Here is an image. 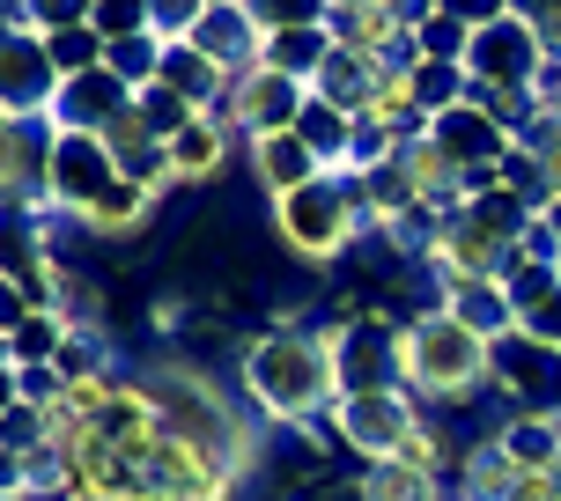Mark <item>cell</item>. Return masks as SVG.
Masks as SVG:
<instances>
[{
	"label": "cell",
	"instance_id": "d4e9b609",
	"mask_svg": "<svg viewBox=\"0 0 561 501\" xmlns=\"http://www.w3.org/2000/svg\"><path fill=\"white\" fill-rule=\"evenodd\" d=\"M207 8H215V0H148V30H156L163 45H185Z\"/></svg>",
	"mask_w": 561,
	"mask_h": 501
},
{
	"label": "cell",
	"instance_id": "8992f818",
	"mask_svg": "<svg viewBox=\"0 0 561 501\" xmlns=\"http://www.w3.org/2000/svg\"><path fill=\"white\" fill-rule=\"evenodd\" d=\"M112 185H118V163L104 148V133H53V155H45V207L53 214L82 222Z\"/></svg>",
	"mask_w": 561,
	"mask_h": 501
},
{
	"label": "cell",
	"instance_id": "7402d4cb",
	"mask_svg": "<svg viewBox=\"0 0 561 501\" xmlns=\"http://www.w3.org/2000/svg\"><path fill=\"white\" fill-rule=\"evenodd\" d=\"M252 8V23L266 30V37H280V30H325L333 23V0H244Z\"/></svg>",
	"mask_w": 561,
	"mask_h": 501
},
{
	"label": "cell",
	"instance_id": "52a82bcc",
	"mask_svg": "<svg viewBox=\"0 0 561 501\" xmlns=\"http://www.w3.org/2000/svg\"><path fill=\"white\" fill-rule=\"evenodd\" d=\"M539 67H547V37L525 15H503V23L473 30V45H466V74L488 89H510V96H533Z\"/></svg>",
	"mask_w": 561,
	"mask_h": 501
},
{
	"label": "cell",
	"instance_id": "4dcf8cb0",
	"mask_svg": "<svg viewBox=\"0 0 561 501\" xmlns=\"http://www.w3.org/2000/svg\"><path fill=\"white\" fill-rule=\"evenodd\" d=\"M539 229H547V236H554V244H561V193L547 199V207H539Z\"/></svg>",
	"mask_w": 561,
	"mask_h": 501
},
{
	"label": "cell",
	"instance_id": "9c48e42d",
	"mask_svg": "<svg viewBox=\"0 0 561 501\" xmlns=\"http://www.w3.org/2000/svg\"><path fill=\"white\" fill-rule=\"evenodd\" d=\"M53 96H59V67L45 53V37L8 23L0 30V112L8 118H53Z\"/></svg>",
	"mask_w": 561,
	"mask_h": 501
},
{
	"label": "cell",
	"instance_id": "4316f807",
	"mask_svg": "<svg viewBox=\"0 0 561 501\" xmlns=\"http://www.w3.org/2000/svg\"><path fill=\"white\" fill-rule=\"evenodd\" d=\"M421 59H450V67H466V45H473V30L450 23V15H436V23H421Z\"/></svg>",
	"mask_w": 561,
	"mask_h": 501
},
{
	"label": "cell",
	"instance_id": "7a4b0ae2",
	"mask_svg": "<svg viewBox=\"0 0 561 501\" xmlns=\"http://www.w3.org/2000/svg\"><path fill=\"white\" fill-rule=\"evenodd\" d=\"M407 391L421 406H450L488 391V339L466 333L444 303H428L421 317H407Z\"/></svg>",
	"mask_w": 561,
	"mask_h": 501
},
{
	"label": "cell",
	"instance_id": "e0dca14e",
	"mask_svg": "<svg viewBox=\"0 0 561 501\" xmlns=\"http://www.w3.org/2000/svg\"><path fill=\"white\" fill-rule=\"evenodd\" d=\"M296 133H304V148H310L325 170H347V155H355V133H363V126H355L347 112H333L325 96H310L304 118H296Z\"/></svg>",
	"mask_w": 561,
	"mask_h": 501
},
{
	"label": "cell",
	"instance_id": "7c38bea8",
	"mask_svg": "<svg viewBox=\"0 0 561 501\" xmlns=\"http://www.w3.org/2000/svg\"><path fill=\"white\" fill-rule=\"evenodd\" d=\"M428 140L450 155V170H458V177H466V170H503V155L517 148V140H510V126H503V118H488L480 104H458V112L428 118Z\"/></svg>",
	"mask_w": 561,
	"mask_h": 501
},
{
	"label": "cell",
	"instance_id": "6da1fadb",
	"mask_svg": "<svg viewBox=\"0 0 561 501\" xmlns=\"http://www.w3.org/2000/svg\"><path fill=\"white\" fill-rule=\"evenodd\" d=\"M237 376H244L252 406L274 428H318L340 398L333 347H325V333H310V325H266L259 339H244Z\"/></svg>",
	"mask_w": 561,
	"mask_h": 501
},
{
	"label": "cell",
	"instance_id": "d6a6232c",
	"mask_svg": "<svg viewBox=\"0 0 561 501\" xmlns=\"http://www.w3.org/2000/svg\"><path fill=\"white\" fill-rule=\"evenodd\" d=\"M0 501H15V494H0Z\"/></svg>",
	"mask_w": 561,
	"mask_h": 501
},
{
	"label": "cell",
	"instance_id": "277c9868",
	"mask_svg": "<svg viewBox=\"0 0 561 501\" xmlns=\"http://www.w3.org/2000/svg\"><path fill=\"white\" fill-rule=\"evenodd\" d=\"M488 391H503L510 413L561 420V347L510 325L503 339H488Z\"/></svg>",
	"mask_w": 561,
	"mask_h": 501
},
{
	"label": "cell",
	"instance_id": "f1b7e54d",
	"mask_svg": "<svg viewBox=\"0 0 561 501\" xmlns=\"http://www.w3.org/2000/svg\"><path fill=\"white\" fill-rule=\"evenodd\" d=\"M23 317H37V310H30V295H23V288H15V280L0 273V339L15 333V325H23Z\"/></svg>",
	"mask_w": 561,
	"mask_h": 501
},
{
	"label": "cell",
	"instance_id": "5b68a950",
	"mask_svg": "<svg viewBox=\"0 0 561 501\" xmlns=\"http://www.w3.org/2000/svg\"><path fill=\"white\" fill-rule=\"evenodd\" d=\"M421 413H428V406H421L414 391H340L325 428H333V443L355 450L363 465H385V457L407 450V435L421 428Z\"/></svg>",
	"mask_w": 561,
	"mask_h": 501
},
{
	"label": "cell",
	"instance_id": "44dd1931",
	"mask_svg": "<svg viewBox=\"0 0 561 501\" xmlns=\"http://www.w3.org/2000/svg\"><path fill=\"white\" fill-rule=\"evenodd\" d=\"M134 112H140V126H148L156 140L185 133V126L199 118V112H193V104H185V96H178L170 82H148V89H134Z\"/></svg>",
	"mask_w": 561,
	"mask_h": 501
},
{
	"label": "cell",
	"instance_id": "ffe728a7",
	"mask_svg": "<svg viewBox=\"0 0 561 501\" xmlns=\"http://www.w3.org/2000/svg\"><path fill=\"white\" fill-rule=\"evenodd\" d=\"M104 67H112L126 89H148L156 74H163V37H156V30H140V37H118V45H104Z\"/></svg>",
	"mask_w": 561,
	"mask_h": 501
},
{
	"label": "cell",
	"instance_id": "9a60e30c",
	"mask_svg": "<svg viewBox=\"0 0 561 501\" xmlns=\"http://www.w3.org/2000/svg\"><path fill=\"white\" fill-rule=\"evenodd\" d=\"M156 199H163V193H148V185H134V177H118L112 193L82 214V229H89V236H104V244H112V236H118V244H134L140 229H156Z\"/></svg>",
	"mask_w": 561,
	"mask_h": 501
},
{
	"label": "cell",
	"instance_id": "f546056e",
	"mask_svg": "<svg viewBox=\"0 0 561 501\" xmlns=\"http://www.w3.org/2000/svg\"><path fill=\"white\" fill-rule=\"evenodd\" d=\"M539 37H547V53L561 59V0H554V8H547V15H539Z\"/></svg>",
	"mask_w": 561,
	"mask_h": 501
},
{
	"label": "cell",
	"instance_id": "3957f363",
	"mask_svg": "<svg viewBox=\"0 0 561 501\" xmlns=\"http://www.w3.org/2000/svg\"><path fill=\"white\" fill-rule=\"evenodd\" d=\"M363 229H369V214H363V177L355 170H325V177H310L304 193L274 199V236L304 266H333Z\"/></svg>",
	"mask_w": 561,
	"mask_h": 501
},
{
	"label": "cell",
	"instance_id": "83f0119b",
	"mask_svg": "<svg viewBox=\"0 0 561 501\" xmlns=\"http://www.w3.org/2000/svg\"><path fill=\"white\" fill-rule=\"evenodd\" d=\"M450 23H466V30H488V23H503L510 15V0H436Z\"/></svg>",
	"mask_w": 561,
	"mask_h": 501
},
{
	"label": "cell",
	"instance_id": "ac0fdd59",
	"mask_svg": "<svg viewBox=\"0 0 561 501\" xmlns=\"http://www.w3.org/2000/svg\"><path fill=\"white\" fill-rule=\"evenodd\" d=\"M355 501H444V479L414 473L407 457H385V465H363Z\"/></svg>",
	"mask_w": 561,
	"mask_h": 501
},
{
	"label": "cell",
	"instance_id": "ba28073f",
	"mask_svg": "<svg viewBox=\"0 0 561 501\" xmlns=\"http://www.w3.org/2000/svg\"><path fill=\"white\" fill-rule=\"evenodd\" d=\"M304 104H310V89L296 82V74L252 67V74H237V82H229V96H222V104H215L207 118H222L229 133L259 140V133H288V126L304 118Z\"/></svg>",
	"mask_w": 561,
	"mask_h": 501
},
{
	"label": "cell",
	"instance_id": "cb8c5ba5",
	"mask_svg": "<svg viewBox=\"0 0 561 501\" xmlns=\"http://www.w3.org/2000/svg\"><path fill=\"white\" fill-rule=\"evenodd\" d=\"M45 53H53L59 82H75V74H89V67H104V37L96 30H59V37H45Z\"/></svg>",
	"mask_w": 561,
	"mask_h": 501
},
{
	"label": "cell",
	"instance_id": "d6986e66",
	"mask_svg": "<svg viewBox=\"0 0 561 501\" xmlns=\"http://www.w3.org/2000/svg\"><path fill=\"white\" fill-rule=\"evenodd\" d=\"M59 347H67V325H59L53 310H37V317H23V325L8 333V362L15 369H45V362H59Z\"/></svg>",
	"mask_w": 561,
	"mask_h": 501
},
{
	"label": "cell",
	"instance_id": "4fadbf2b",
	"mask_svg": "<svg viewBox=\"0 0 561 501\" xmlns=\"http://www.w3.org/2000/svg\"><path fill=\"white\" fill-rule=\"evenodd\" d=\"M244 148H252V177H259L266 199H288V193H304L310 177H325V163L304 148L296 126H288V133H259V140H244Z\"/></svg>",
	"mask_w": 561,
	"mask_h": 501
},
{
	"label": "cell",
	"instance_id": "603a6c76",
	"mask_svg": "<svg viewBox=\"0 0 561 501\" xmlns=\"http://www.w3.org/2000/svg\"><path fill=\"white\" fill-rule=\"evenodd\" d=\"M96 15V0H15V23L37 30V37H59V30H82Z\"/></svg>",
	"mask_w": 561,
	"mask_h": 501
},
{
	"label": "cell",
	"instance_id": "8fae6325",
	"mask_svg": "<svg viewBox=\"0 0 561 501\" xmlns=\"http://www.w3.org/2000/svg\"><path fill=\"white\" fill-rule=\"evenodd\" d=\"M185 45H193V53H207L229 82H237V74H252L259 59H266V30L252 23V8H244V0H215Z\"/></svg>",
	"mask_w": 561,
	"mask_h": 501
},
{
	"label": "cell",
	"instance_id": "30bf717a",
	"mask_svg": "<svg viewBox=\"0 0 561 501\" xmlns=\"http://www.w3.org/2000/svg\"><path fill=\"white\" fill-rule=\"evenodd\" d=\"M134 112V89L118 82L112 67H89V74H75V82H59V96H53V133H104L112 118H126Z\"/></svg>",
	"mask_w": 561,
	"mask_h": 501
},
{
	"label": "cell",
	"instance_id": "5bb4252c",
	"mask_svg": "<svg viewBox=\"0 0 561 501\" xmlns=\"http://www.w3.org/2000/svg\"><path fill=\"white\" fill-rule=\"evenodd\" d=\"M163 163H170V185H207V177H222L229 170V126L199 112L185 133L163 140Z\"/></svg>",
	"mask_w": 561,
	"mask_h": 501
},
{
	"label": "cell",
	"instance_id": "484cf974",
	"mask_svg": "<svg viewBox=\"0 0 561 501\" xmlns=\"http://www.w3.org/2000/svg\"><path fill=\"white\" fill-rule=\"evenodd\" d=\"M89 30H96L104 45H118V37H140V30H148V0H96Z\"/></svg>",
	"mask_w": 561,
	"mask_h": 501
},
{
	"label": "cell",
	"instance_id": "2e32d148",
	"mask_svg": "<svg viewBox=\"0 0 561 501\" xmlns=\"http://www.w3.org/2000/svg\"><path fill=\"white\" fill-rule=\"evenodd\" d=\"M436 303H444L466 333H480V339H503L510 325H517V303H510L503 280H458V288H444Z\"/></svg>",
	"mask_w": 561,
	"mask_h": 501
},
{
	"label": "cell",
	"instance_id": "1f68e13d",
	"mask_svg": "<svg viewBox=\"0 0 561 501\" xmlns=\"http://www.w3.org/2000/svg\"><path fill=\"white\" fill-rule=\"evenodd\" d=\"M547 8H554V0H510V15H525V23H539Z\"/></svg>",
	"mask_w": 561,
	"mask_h": 501
}]
</instances>
